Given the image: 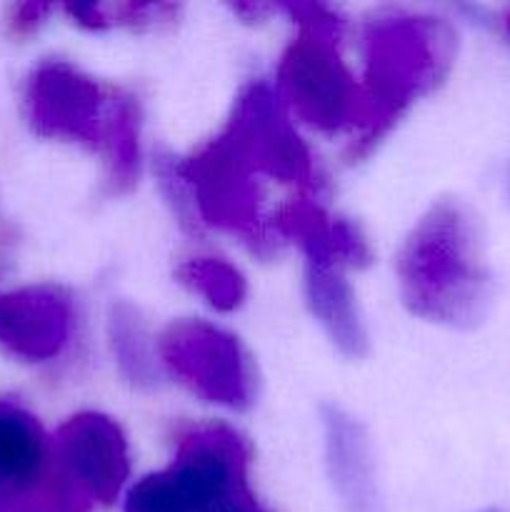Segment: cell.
I'll use <instances>...</instances> for the list:
<instances>
[{
    "label": "cell",
    "instance_id": "5bb4252c",
    "mask_svg": "<svg viewBox=\"0 0 510 512\" xmlns=\"http://www.w3.org/2000/svg\"><path fill=\"white\" fill-rule=\"evenodd\" d=\"M140 110L130 95L115 93L110 103L103 153L108 158V190L128 193L140 173Z\"/></svg>",
    "mask_w": 510,
    "mask_h": 512
},
{
    "label": "cell",
    "instance_id": "d6986e66",
    "mask_svg": "<svg viewBox=\"0 0 510 512\" xmlns=\"http://www.w3.org/2000/svg\"><path fill=\"white\" fill-rule=\"evenodd\" d=\"M508 195H510V168H508Z\"/></svg>",
    "mask_w": 510,
    "mask_h": 512
},
{
    "label": "cell",
    "instance_id": "277c9868",
    "mask_svg": "<svg viewBox=\"0 0 510 512\" xmlns=\"http://www.w3.org/2000/svg\"><path fill=\"white\" fill-rule=\"evenodd\" d=\"M300 20L278 68V95L305 125L323 133L358 128L360 85L338 53L340 20L325 5H283Z\"/></svg>",
    "mask_w": 510,
    "mask_h": 512
},
{
    "label": "cell",
    "instance_id": "ac0fdd59",
    "mask_svg": "<svg viewBox=\"0 0 510 512\" xmlns=\"http://www.w3.org/2000/svg\"><path fill=\"white\" fill-rule=\"evenodd\" d=\"M505 25H508V33H510V10H508V18H505Z\"/></svg>",
    "mask_w": 510,
    "mask_h": 512
},
{
    "label": "cell",
    "instance_id": "8992f818",
    "mask_svg": "<svg viewBox=\"0 0 510 512\" xmlns=\"http://www.w3.org/2000/svg\"><path fill=\"white\" fill-rule=\"evenodd\" d=\"M158 355L180 383L208 403L248 410L258 395L253 358L235 335L205 320H178L158 340Z\"/></svg>",
    "mask_w": 510,
    "mask_h": 512
},
{
    "label": "cell",
    "instance_id": "2e32d148",
    "mask_svg": "<svg viewBox=\"0 0 510 512\" xmlns=\"http://www.w3.org/2000/svg\"><path fill=\"white\" fill-rule=\"evenodd\" d=\"M168 5H143V3H115V5H68V13L78 18V23L90 28L120 23H150L160 13H168Z\"/></svg>",
    "mask_w": 510,
    "mask_h": 512
},
{
    "label": "cell",
    "instance_id": "9c48e42d",
    "mask_svg": "<svg viewBox=\"0 0 510 512\" xmlns=\"http://www.w3.org/2000/svg\"><path fill=\"white\" fill-rule=\"evenodd\" d=\"M0 512H53L50 438L15 403H0Z\"/></svg>",
    "mask_w": 510,
    "mask_h": 512
},
{
    "label": "cell",
    "instance_id": "ffe728a7",
    "mask_svg": "<svg viewBox=\"0 0 510 512\" xmlns=\"http://www.w3.org/2000/svg\"><path fill=\"white\" fill-rule=\"evenodd\" d=\"M483 512H500V510H483Z\"/></svg>",
    "mask_w": 510,
    "mask_h": 512
},
{
    "label": "cell",
    "instance_id": "ba28073f",
    "mask_svg": "<svg viewBox=\"0 0 510 512\" xmlns=\"http://www.w3.org/2000/svg\"><path fill=\"white\" fill-rule=\"evenodd\" d=\"M113 95L65 60H45L25 88V105L35 133L103 150Z\"/></svg>",
    "mask_w": 510,
    "mask_h": 512
},
{
    "label": "cell",
    "instance_id": "8fae6325",
    "mask_svg": "<svg viewBox=\"0 0 510 512\" xmlns=\"http://www.w3.org/2000/svg\"><path fill=\"white\" fill-rule=\"evenodd\" d=\"M323 428L328 475L343 508L348 512H378L380 495L373 450L363 425L338 405H325Z\"/></svg>",
    "mask_w": 510,
    "mask_h": 512
},
{
    "label": "cell",
    "instance_id": "30bf717a",
    "mask_svg": "<svg viewBox=\"0 0 510 512\" xmlns=\"http://www.w3.org/2000/svg\"><path fill=\"white\" fill-rule=\"evenodd\" d=\"M73 300L63 288L35 285L0 295V345L25 360H50L73 335Z\"/></svg>",
    "mask_w": 510,
    "mask_h": 512
},
{
    "label": "cell",
    "instance_id": "6da1fadb",
    "mask_svg": "<svg viewBox=\"0 0 510 512\" xmlns=\"http://www.w3.org/2000/svg\"><path fill=\"white\" fill-rule=\"evenodd\" d=\"M405 305L430 323L473 328L493 295L483 228L460 200H440L420 218L398 255Z\"/></svg>",
    "mask_w": 510,
    "mask_h": 512
},
{
    "label": "cell",
    "instance_id": "4fadbf2b",
    "mask_svg": "<svg viewBox=\"0 0 510 512\" xmlns=\"http://www.w3.org/2000/svg\"><path fill=\"white\" fill-rule=\"evenodd\" d=\"M108 338L120 373L138 388H155L160 383L158 345H153L138 310L128 303H115L108 315Z\"/></svg>",
    "mask_w": 510,
    "mask_h": 512
},
{
    "label": "cell",
    "instance_id": "3957f363",
    "mask_svg": "<svg viewBox=\"0 0 510 512\" xmlns=\"http://www.w3.org/2000/svg\"><path fill=\"white\" fill-rule=\"evenodd\" d=\"M248 465V443L233 428H190L173 463L130 488L125 512H218L250 495Z\"/></svg>",
    "mask_w": 510,
    "mask_h": 512
},
{
    "label": "cell",
    "instance_id": "e0dca14e",
    "mask_svg": "<svg viewBox=\"0 0 510 512\" xmlns=\"http://www.w3.org/2000/svg\"><path fill=\"white\" fill-rule=\"evenodd\" d=\"M218 512H265V510L260 508L258 500H255L253 493H250V495H245V498L235 500V503L225 505V508L218 510Z\"/></svg>",
    "mask_w": 510,
    "mask_h": 512
},
{
    "label": "cell",
    "instance_id": "9a60e30c",
    "mask_svg": "<svg viewBox=\"0 0 510 512\" xmlns=\"http://www.w3.org/2000/svg\"><path fill=\"white\" fill-rule=\"evenodd\" d=\"M178 278L218 310H235L248 293L240 270L218 258L185 260L178 268Z\"/></svg>",
    "mask_w": 510,
    "mask_h": 512
},
{
    "label": "cell",
    "instance_id": "52a82bcc",
    "mask_svg": "<svg viewBox=\"0 0 510 512\" xmlns=\"http://www.w3.org/2000/svg\"><path fill=\"white\" fill-rule=\"evenodd\" d=\"M260 178L318 190V168L313 153L295 133L278 90L268 83H253L235 103L223 130Z\"/></svg>",
    "mask_w": 510,
    "mask_h": 512
},
{
    "label": "cell",
    "instance_id": "7a4b0ae2",
    "mask_svg": "<svg viewBox=\"0 0 510 512\" xmlns=\"http://www.w3.org/2000/svg\"><path fill=\"white\" fill-rule=\"evenodd\" d=\"M363 58V105L353 158L368 153L420 95L445 78L455 58V33L438 18L378 15L363 28Z\"/></svg>",
    "mask_w": 510,
    "mask_h": 512
},
{
    "label": "cell",
    "instance_id": "7c38bea8",
    "mask_svg": "<svg viewBox=\"0 0 510 512\" xmlns=\"http://www.w3.org/2000/svg\"><path fill=\"white\" fill-rule=\"evenodd\" d=\"M343 268L328 255L305 250V298L335 348L348 358H360L368 348V335Z\"/></svg>",
    "mask_w": 510,
    "mask_h": 512
},
{
    "label": "cell",
    "instance_id": "5b68a950",
    "mask_svg": "<svg viewBox=\"0 0 510 512\" xmlns=\"http://www.w3.org/2000/svg\"><path fill=\"white\" fill-rule=\"evenodd\" d=\"M128 475V440L105 415H73L50 438L53 512H93L110 505Z\"/></svg>",
    "mask_w": 510,
    "mask_h": 512
}]
</instances>
